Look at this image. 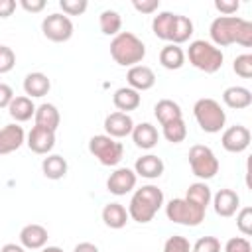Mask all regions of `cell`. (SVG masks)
I'll use <instances>...</instances> for the list:
<instances>
[{
  "label": "cell",
  "instance_id": "cell-17",
  "mask_svg": "<svg viewBox=\"0 0 252 252\" xmlns=\"http://www.w3.org/2000/svg\"><path fill=\"white\" fill-rule=\"evenodd\" d=\"M47 228L37 224V222H32V224H26L22 230H20V244L28 250H41L45 244H47Z\"/></svg>",
  "mask_w": 252,
  "mask_h": 252
},
{
  "label": "cell",
  "instance_id": "cell-11",
  "mask_svg": "<svg viewBox=\"0 0 252 252\" xmlns=\"http://www.w3.org/2000/svg\"><path fill=\"white\" fill-rule=\"evenodd\" d=\"M136 181H138V175L134 173V169L116 167L106 179V189H108V193H112L116 197H122V195L130 193L136 187Z\"/></svg>",
  "mask_w": 252,
  "mask_h": 252
},
{
  "label": "cell",
  "instance_id": "cell-14",
  "mask_svg": "<svg viewBox=\"0 0 252 252\" xmlns=\"http://www.w3.org/2000/svg\"><path fill=\"white\" fill-rule=\"evenodd\" d=\"M211 203H213V209H215V213L219 217L228 219V217H234L236 215V211L240 207V197L232 189H219L213 195Z\"/></svg>",
  "mask_w": 252,
  "mask_h": 252
},
{
  "label": "cell",
  "instance_id": "cell-33",
  "mask_svg": "<svg viewBox=\"0 0 252 252\" xmlns=\"http://www.w3.org/2000/svg\"><path fill=\"white\" fill-rule=\"evenodd\" d=\"M232 71L242 79H250L252 77V55L250 53H242V55L234 57Z\"/></svg>",
  "mask_w": 252,
  "mask_h": 252
},
{
  "label": "cell",
  "instance_id": "cell-31",
  "mask_svg": "<svg viewBox=\"0 0 252 252\" xmlns=\"http://www.w3.org/2000/svg\"><path fill=\"white\" fill-rule=\"evenodd\" d=\"M98 26L104 35H118L122 30V16L116 10H102L98 16Z\"/></svg>",
  "mask_w": 252,
  "mask_h": 252
},
{
  "label": "cell",
  "instance_id": "cell-8",
  "mask_svg": "<svg viewBox=\"0 0 252 252\" xmlns=\"http://www.w3.org/2000/svg\"><path fill=\"white\" fill-rule=\"evenodd\" d=\"M205 209L193 205L191 201H187L185 197H177L171 199L165 205V217L175 222V224H183V226H199L205 220Z\"/></svg>",
  "mask_w": 252,
  "mask_h": 252
},
{
  "label": "cell",
  "instance_id": "cell-9",
  "mask_svg": "<svg viewBox=\"0 0 252 252\" xmlns=\"http://www.w3.org/2000/svg\"><path fill=\"white\" fill-rule=\"evenodd\" d=\"M189 165L193 175H197L201 181L213 179L219 173V159L215 156V152L209 146L203 144H195L189 150Z\"/></svg>",
  "mask_w": 252,
  "mask_h": 252
},
{
  "label": "cell",
  "instance_id": "cell-18",
  "mask_svg": "<svg viewBox=\"0 0 252 252\" xmlns=\"http://www.w3.org/2000/svg\"><path fill=\"white\" fill-rule=\"evenodd\" d=\"M126 81L128 87L134 91H150L156 85V73L148 67V65H134L128 69L126 73Z\"/></svg>",
  "mask_w": 252,
  "mask_h": 252
},
{
  "label": "cell",
  "instance_id": "cell-3",
  "mask_svg": "<svg viewBox=\"0 0 252 252\" xmlns=\"http://www.w3.org/2000/svg\"><path fill=\"white\" fill-rule=\"evenodd\" d=\"M163 207V191L158 185H142L140 189L134 191L130 203H128V217L140 224H146L154 220L158 211Z\"/></svg>",
  "mask_w": 252,
  "mask_h": 252
},
{
  "label": "cell",
  "instance_id": "cell-27",
  "mask_svg": "<svg viewBox=\"0 0 252 252\" xmlns=\"http://www.w3.org/2000/svg\"><path fill=\"white\" fill-rule=\"evenodd\" d=\"M159 65L163 69H169V71L181 69L185 65V51L179 45H173V43L163 45L161 51H159Z\"/></svg>",
  "mask_w": 252,
  "mask_h": 252
},
{
  "label": "cell",
  "instance_id": "cell-19",
  "mask_svg": "<svg viewBox=\"0 0 252 252\" xmlns=\"http://www.w3.org/2000/svg\"><path fill=\"white\" fill-rule=\"evenodd\" d=\"M163 169H165V163L156 154H146V156L138 158L134 163V173L144 179H158V177H161Z\"/></svg>",
  "mask_w": 252,
  "mask_h": 252
},
{
  "label": "cell",
  "instance_id": "cell-15",
  "mask_svg": "<svg viewBox=\"0 0 252 252\" xmlns=\"http://www.w3.org/2000/svg\"><path fill=\"white\" fill-rule=\"evenodd\" d=\"M26 144H28V148L33 154L47 156L53 150V146H55V132L45 130V128H39V126H33L30 130V134L26 136Z\"/></svg>",
  "mask_w": 252,
  "mask_h": 252
},
{
  "label": "cell",
  "instance_id": "cell-4",
  "mask_svg": "<svg viewBox=\"0 0 252 252\" xmlns=\"http://www.w3.org/2000/svg\"><path fill=\"white\" fill-rule=\"evenodd\" d=\"M110 57L122 67H134L146 57V45L136 33L120 32L110 41Z\"/></svg>",
  "mask_w": 252,
  "mask_h": 252
},
{
  "label": "cell",
  "instance_id": "cell-34",
  "mask_svg": "<svg viewBox=\"0 0 252 252\" xmlns=\"http://www.w3.org/2000/svg\"><path fill=\"white\" fill-rule=\"evenodd\" d=\"M236 228L244 236L252 234V207H244V209L236 211Z\"/></svg>",
  "mask_w": 252,
  "mask_h": 252
},
{
  "label": "cell",
  "instance_id": "cell-1",
  "mask_svg": "<svg viewBox=\"0 0 252 252\" xmlns=\"http://www.w3.org/2000/svg\"><path fill=\"white\" fill-rule=\"evenodd\" d=\"M211 43L220 47L238 43L242 47H252V22L238 16H219L209 28Z\"/></svg>",
  "mask_w": 252,
  "mask_h": 252
},
{
  "label": "cell",
  "instance_id": "cell-22",
  "mask_svg": "<svg viewBox=\"0 0 252 252\" xmlns=\"http://www.w3.org/2000/svg\"><path fill=\"white\" fill-rule=\"evenodd\" d=\"M33 120H35V126L55 132V130L59 128L61 114H59V110H57V106H55V104H51V102H43V104L35 106Z\"/></svg>",
  "mask_w": 252,
  "mask_h": 252
},
{
  "label": "cell",
  "instance_id": "cell-38",
  "mask_svg": "<svg viewBox=\"0 0 252 252\" xmlns=\"http://www.w3.org/2000/svg\"><path fill=\"white\" fill-rule=\"evenodd\" d=\"M16 65V53L8 45H0V75L10 73Z\"/></svg>",
  "mask_w": 252,
  "mask_h": 252
},
{
  "label": "cell",
  "instance_id": "cell-7",
  "mask_svg": "<svg viewBox=\"0 0 252 252\" xmlns=\"http://www.w3.org/2000/svg\"><path fill=\"white\" fill-rule=\"evenodd\" d=\"M89 152H91V156H94L98 159V163H102L106 167L118 165L124 158V146L106 134L93 136L89 140Z\"/></svg>",
  "mask_w": 252,
  "mask_h": 252
},
{
  "label": "cell",
  "instance_id": "cell-23",
  "mask_svg": "<svg viewBox=\"0 0 252 252\" xmlns=\"http://www.w3.org/2000/svg\"><path fill=\"white\" fill-rule=\"evenodd\" d=\"M222 102H224L228 108L242 110V108H248V106L252 104V93H250V89H246V87L234 85V87H228V89L222 91Z\"/></svg>",
  "mask_w": 252,
  "mask_h": 252
},
{
  "label": "cell",
  "instance_id": "cell-12",
  "mask_svg": "<svg viewBox=\"0 0 252 252\" xmlns=\"http://www.w3.org/2000/svg\"><path fill=\"white\" fill-rule=\"evenodd\" d=\"M250 140H252L250 130H248L246 126H242V124H234V126L226 128V130L222 132V136H220L222 148H224L226 152H230V154H240V152H244V150L250 146Z\"/></svg>",
  "mask_w": 252,
  "mask_h": 252
},
{
  "label": "cell",
  "instance_id": "cell-28",
  "mask_svg": "<svg viewBox=\"0 0 252 252\" xmlns=\"http://www.w3.org/2000/svg\"><path fill=\"white\" fill-rule=\"evenodd\" d=\"M8 114L16 120V124L28 122L35 114V104L32 102L30 96H14L8 106Z\"/></svg>",
  "mask_w": 252,
  "mask_h": 252
},
{
  "label": "cell",
  "instance_id": "cell-26",
  "mask_svg": "<svg viewBox=\"0 0 252 252\" xmlns=\"http://www.w3.org/2000/svg\"><path fill=\"white\" fill-rule=\"evenodd\" d=\"M67 169H69L67 159H65L63 156H59V154H49V156L43 158V161H41V171H43V175H45L47 179H51V181L63 179V177L67 175Z\"/></svg>",
  "mask_w": 252,
  "mask_h": 252
},
{
  "label": "cell",
  "instance_id": "cell-46",
  "mask_svg": "<svg viewBox=\"0 0 252 252\" xmlns=\"http://www.w3.org/2000/svg\"><path fill=\"white\" fill-rule=\"evenodd\" d=\"M0 252H26V248L22 244H16V242H8L0 248Z\"/></svg>",
  "mask_w": 252,
  "mask_h": 252
},
{
  "label": "cell",
  "instance_id": "cell-6",
  "mask_svg": "<svg viewBox=\"0 0 252 252\" xmlns=\"http://www.w3.org/2000/svg\"><path fill=\"white\" fill-rule=\"evenodd\" d=\"M193 116L199 124V128L207 134H217L224 128L226 122V112L222 110L220 102H217L215 98H199L193 104Z\"/></svg>",
  "mask_w": 252,
  "mask_h": 252
},
{
  "label": "cell",
  "instance_id": "cell-29",
  "mask_svg": "<svg viewBox=\"0 0 252 252\" xmlns=\"http://www.w3.org/2000/svg\"><path fill=\"white\" fill-rule=\"evenodd\" d=\"M154 114H156V118H158V122H159L161 126L167 124V122H173V120L183 118L181 106H179L175 100H171V98H161V100H158L156 106H154Z\"/></svg>",
  "mask_w": 252,
  "mask_h": 252
},
{
  "label": "cell",
  "instance_id": "cell-36",
  "mask_svg": "<svg viewBox=\"0 0 252 252\" xmlns=\"http://www.w3.org/2000/svg\"><path fill=\"white\" fill-rule=\"evenodd\" d=\"M59 8L65 16H81L89 8L87 0H59Z\"/></svg>",
  "mask_w": 252,
  "mask_h": 252
},
{
  "label": "cell",
  "instance_id": "cell-13",
  "mask_svg": "<svg viewBox=\"0 0 252 252\" xmlns=\"http://www.w3.org/2000/svg\"><path fill=\"white\" fill-rule=\"evenodd\" d=\"M132 128H134V120L130 114L126 112H110L106 118H104V132L106 136L114 138V140H120V138H126L132 134Z\"/></svg>",
  "mask_w": 252,
  "mask_h": 252
},
{
  "label": "cell",
  "instance_id": "cell-40",
  "mask_svg": "<svg viewBox=\"0 0 252 252\" xmlns=\"http://www.w3.org/2000/svg\"><path fill=\"white\" fill-rule=\"evenodd\" d=\"M215 8L222 16H234L240 8V2L238 0H215Z\"/></svg>",
  "mask_w": 252,
  "mask_h": 252
},
{
  "label": "cell",
  "instance_id": "cell-30",
  "mask_svg": "<svg viewBox=\"0 0 252 252\" xmlns=\"http://www.w3.org/2000/svg\"><path fill=\"white\" fill-rule=\"evenodd\" d=\"M185 199L191 201L193 205H197V207H201V209L207 211V207L211 205L213 193H211V187H209L205 181H197V183H191V185L187 187Z\"/></svg>",
  "mask_w": 252,
  "mask_h": 252
},
{
  "label": "cell",
  "instance_id": "cell-37",
  "mask_svg": "<svg viewBox=\"0 0 252 252\" xmlns=\"http://www.w3.org/2000/svg\"><path fill=\"white\" fill-rule=\"evenodd\" d=\"M191 252H220V240L217 236H201L191 246Z\"/></svg>",
  "mask_w": 252,
  "mask_h": 252
},
{
  "label": "cell",
  "instance_id": "cell-44",
  "mask_svg": "<svg viewBox=\"0 0 252 252\" xmlns=\"http://www.w3.org/2000/svg\"><path fill=\"white\" fill-rule=\"evenodd\" d=\"M16 10L14 0H0V18H10Z\"/></svg>",
  "mask_w": 252,
  "mask_h": 252
},
{
  "label": "cell",
  "instance_id": "cell-39",
  "mask_svg": "<svg viewBox=\"0 0 252 252\" xmlns=\"http://www.w3.org/2000/svg\"><path fill=\"white\" fill-rule=\"evenodd\" d=\"M224 252H252V246H250L248 238H244V236H232V238L226 240Z\"/></svg>",
  "mask_w": 252,
  "mask_h": 252
},
{
  "label": "cell",
  "instance_id": "cell-45",
  "mask_svg": "<svg viewBox=\"0 0 252 252\" xmlns=\"http://www.w3.org/2000/svg\"><path fill=\"white\" fill-rule=\"evenodd\" d=\"M73 252H98V246L93 244V242H79L73 248Z\"/></svg>",
  "mask_w": 252,
  "mask_h": 252
},
{
  "label": "cell",
  "instance_id": "cell-25",
  "mask_svg": "<svg viewBox=\"0 0 252 252\" xmlns=\"http://www.w3.org/2000/svg\"><path fill=\"white\" fill-rule=\"evenodd\" d=\"M100 217H102V222L108 226V228H124L126 226V222H128V211H126V207L124 205H120V203H106L104 205V209H102V213H100Z\"/></svg>",
  "mask_w": 252,
  "mask_h": 252
},
{
  "label": "cell",
  "instance_id": "cell-35",
  "mask_svg": "<svg viewBox=\"0 0 252 252\" xmlns=\"http://www.w3.org/2000/svg\"><path fill=\"white\" fill-rule=\"evenodd\" d=\"M163 252H191V242L181 234H173L165 240Z\"/></svg>",
  "mask_w": 252,
  "mask_h": 252
},
{
  "label": "cell",
  "instance_id": "cell-47",
  "mask_svg": "<svg viewBox=\"0 0 252 252\" xmlns=\"http://www.w3.org/2000/svg\"><path fill=\"white\" fill-rule=\"evenodd\" d=\"M41 252H63V248H59V246H43Z\"/></svg>",
  "mask_w": 252,
  "mask_h": 252
},
{
  "label": "cell",
  "instance_id": "cell-43",
  "mask_svg": "<svg viewBox=\"0 0 252 252\" xmlns=\"http://www.w3.org/2000/svg\"><path fill=\"white\" fill-rule=\"evenodd\" d=\"M20 6L26 10V12H32V14H37L45 8V0H20Z\"/></svg>",
  "mask_w": 252,
  "mask_h": 252
},
{
  "label": "cell",
  "instance_id": "cell-2",
  "mask_svg": "<svg viewBox=\"0 0 252 252\" xmlns=\"http://www.w3.org/2000/svg\"><path fill=\"white\" fill-rule=\"evenodd\" d=\"M152 32L158 39H163L173 45H181L193 35V22L181 14L159 12L152 20Z\"/></svg>",
  "mask_w": 252,
  "mask_h": 252
},
{
  "label": "cell",
  "instance_id": "cell-10",
  "mask_svg": "<svg viewBox=\"0 0 252 252\" xmlns=\"http://www.w3.org/2000/svg\"><path fill=\"white\" fill-rule=\"evenodd\" d=\"M73 22L69 16L61 14V12H55V14H49L43 18L41 22V32L43 35L49 39V41H55V43H63V41H69L71 35H73Z\"/></svg>",
  "mask_w": 252,
  "mask_h": 252
},
{
  "label": "cell",
  "instance_id": "cell-5",
  "mask_svg": "<svg viewBox=\"0 0 252 252\" xmlns=\"http://www.w3.org/2000/svg\"><path fill=\"white\" fill-rule=\"evenodd\" d=\"M185 57L189 59V63L203 71V73H217L220 67H222V61H224V55L222 51L213 45L211 41H205V39H195L189 43V49L185 53Z\"/></svg>",
  "mask_w": 252,
  "mask_h": 252
},
{
  "label": "cell",
  "instance_id": "cell-20",
  "mask_svg": "<svg viewBox=\"0 0 252 252\" xmlns=\"http://www.w3.org/2000/svg\"><path fill=\"white\" fill-rule=\"evenodd\" d=\"M132 140L138 148L142 150H152L158 146V140H159V134H158V128L150 122H140V124H134L132 128Z\"/></svg>",
  "mask_w": 252,
  "mask_h": 252
},
{
  "label": "cell",
  "instance_id": "cell-24",
  "mask_svg": "<svg viewBox=\"0 0 252 252\" xmlns=\"http://www.w3.org/2000/svg\"><path fill=\"white\" fill-rule=\"evenodd\" d=\"M112 102H114V106L118 108V112H126V114H128L130 110H136V108L140 106L142 96H140L138 91H134V89H130V87H120V89L114 91Z\"/></svg>",
  "mask_w": 252,
  "mask_h": 252
},
{
  "label": "cell",
  "instance_id": "cell-41",
  "mask_svg": "<svg viewBox=\"0 0 252 252\" xmlns=\"http://www.w3.org/2000/svg\"><path fill=\"white\" fill-rule=\"evenodd\" d=\"M132 6H134V10H138L142 14H154L159 8V0H134Z\"/></svg>",
  "mask_w": 252,
  "mask_h": 252
},
{
  "label": "cell",
  "instance_id": "cell-32",
  "mask_svg": "<svg viewBox=\"0 0 252 252\" xmlns=\"http://www.w3.org/2000/svg\"><path fill=\"white\" fill-rule=\"evenodd\" d=\"M161 134L167 142L171 144H181L185 138H187V126H185V120L179 118V120H173V122H167L161 126Z\"/></svg>",
  "mask_w": 252,
  "mask_h": 252
},
{
  "label": "cell",
  "instance_id": "cell-16",
  "mask_svg": "<svg viewBox=\"0 0 252 252\" xmlns=\"http://www.w3.org/2000/svg\"><path fill=\"white\" fill-rule=\"evenodd\" d=\"M26 142V132L20 124H6L0 128V156H8L16 150H20Z\"/></svg>",
  "mask_w": 252,
  "mask_h": 252
},
{
  "label": "cell",
  "instance_id": "cell-42",
  "mask_svg": "<svg viewBox=\"0 0 252 252\" xmlns=\"http://www.w3.org/2000/svg\"><path fill=\"white\" fill-rule=\"evenodd\" d=\"M12 98H14L12 87L6 85V83H0V108H8L10 102H12Z\"/></svg>",
  "mask_w": 252,
  "mask_h": 252
},
{
  "label": "cell",
  "instance_id": "cell-21",
  "mask_svg": "<svg viewBox=\"0 0 252 252\" xmlns=\"http://www.w3.org/2000/svg\"><path fill=\"white\" fill-rule=\"evenodd\" d=\"M51 89V81L45 73H28L26 79H24V93L30 96V98H41L49 93Z\"/></svg>",
  "mask_w": 252,
  "mask_h": 252
}]
</instances>
